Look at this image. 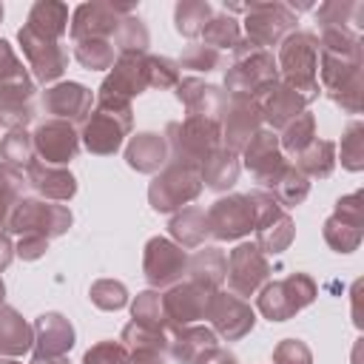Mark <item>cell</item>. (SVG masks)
<instances>
[{
    "label": "cell",
    "mask_w": 364,
    "mask_h": 364,
    "mask_svg": "<svg viewBox=\"0 0 364 364\" xmlns=\"http://www.w3.org/2000/svg\"><path fill=\"white\" fill-rule=\"evenodd\" d=\"M134 128V111L128 100H117V97H100L94 100L91 114L85 117V122L80 125V145L88 154L97 156H111L122 148L125 136Z\"/></svg>",
    "instance_id": "cell-1"
},
{
    "label": "cell",
    "mask_w": 364,
    "mask_h": 364,
    "mask_svg": "<svg viewBox=\"0 0 364 364\" xmlns=\"http://www.w3.org/2000/svg\"><path fill=\"white\" fill-rule=\"evenodd\" d=\"M276 65H279V80L284 85H290L296 94H301L307 100V105L313 100H318V37L310 31H293L279 43V54H276Z\"/></svg>",
    "instance_id": "cell-2"
},
{
    "label": "cell",
    "mask_w": 364,
    "mask_h": 364,
    "mask_svg": "<svg viewBox=\"0 0 364 364\" xmlns=\"http://www.w3.org/2000/svg\"><path fill=\"white\" fill-rule=\"evenodd\" d=\"M279 80V65L273 51L253 46L250 40H239L233 48V63L225 74L228 97H256L262 88Z\"/></svg>",
    "instance_id": "cell-3"
},
{
    "label": "cell",
    "mask_w": 364,
    "mask_h": 364,
    "mask_svg": "<svg viewBox=\"0 0 364 364\" xmlns=\"http://www.w3.org/2000/svg\"><path fill=\"white\" fill-rule=\"evenodd\" d=\"M165 142L171 151V159L202 165L216 148H222V128L219 119L208 117H185L182 122H168Z\"/></svg>",
    "instance_id": "cell-4"
},
{
    "label": "cell",
    "mask_w": 364,
    "mask_h": 364,
    "mask_svg": "<svg viewBox=\"0 0 364 364\" xmlns=\"http://www.w3.org/2000/svg\"><path fill=\"white\" fill-rule=\"evenodd\" d=\"M202 193V176L199 165L168 159V165L154 176L148 185V202L156 213H171L182 210L188 202H193Z\"/></svg>",
    "instance_id": "cell-5"
},
{
    "label": "cell",
    "mask_w": 364,
    "mask_h": 364,
    "mask_svg": "<svg viewBox=\"0 0 364 364\" xmlns=\"http://www.w3.org/2000/svg\"><path fill=\"white\" fill-rule=\"evenodd\" d=\"M74 216L65 205L60 202H48L40 196H23L17 202V208L11 210L9 228L6 233H17V236H40V239H54L63 236L71 228Z\"/></svg>",
    "instance_id": "cell-6"
},
{
    "label": "cell",
    "mask_w": 364,
    "mask_h": 364,
    "mask_svg": "<svg viewBox=\"0 0 364 364\" xmlns=\"http://www.w3.org/2000/svg\"><path fill=\"white\" fill-rule=\"evenodd\" d=\"M318 296L316 282L307 273H290L279 282H267L256 296V310L270 321H287L301 313Z\"/></svg>",
    "instance_id": "cell-7"
},
{
    "label": "cell",
    "mask_w": 364,
    "mask_h": 364,
    "mask_svg": "<svg viewBox=\"0 0 364 364\" xmlns=\"http://www.w3.org/2000/svg\"><path fill=\"white\" fill-rule=\"evenodd\" d=\"M247 199H250L253 213H256V228H253V233H256V247H259L264 256H270V253L276 256V253L287 250L290 242H293V236H296V228H293L290 213L273 199L270 191L256 188V191L247 193Z\"/></svg>",
    "instance_id": "cell-8"
},
{
    "label": "cell",
    "mask_w": 364,
    "mask_h": 364,
    "mask_svg": "<svg viewBox=\"0 0 364 364\" xmlns=\"http://www.w3.org/2000/svg\"><path fill=\"white\" fill-rule=\"evenodd\" d=\"M245 40H250L253 46L259 48H273L279 46L287 34H293L299 17L296 11L287 6V3H247V11H245Z\"/></svg>",
    "instance_id": "cell-9"
},
{
    "label": "cell",
    "mask_w": 364,
    "mask_h": 364,
    "mask_svg": "<svg viewBox=\"0 0 364 364\" xmlns=\"http://www.w3.org/2000/svg\"><path fill=\"white\" fill-rule=\"evenodd\" d=\"M17 40H20L23 57L31 68V80L43 82V85H54L63 77V71L68 68V48L63 46V40L43 37V34L31 31L28 26H23L17 31Z\"/></svg>",
    "instance_id": "cell-10"
},
{
    "label": "cell",
    "mask_w": 364,
    "mask_h": 364,
    "mask_svg": "<svg viewBox=\"0 0 364 364\" xmlns=\"http://www.w3.org/2000/svg\"><path fill=\"white\" fill-rule=\"evenodd\" d=\"M267 279H270V262L256 247V242H242L228 253L225 282L233 296L247 299V296L259 293L267 284Z\"/></svg>",
    "instance_id": "cell-11"
},
{
    "label": "cell",
    "mask_w": 364,
    "mask_h": 364,
    "mask_svg": "<svg viewBox=\"0 0 364 364\" xmlns=\"http://www.w3.org/2000/svg\"><path fill=\"white\" fill-rule=\"evenodd\" d=\"M142 273L154 290H168L188 276V253L168 236H154L145 242Z\"/></svg>",
    "instance_id": "cell-12"
},
{
    "label": "cell",
    "mask_w": 364,
    "mask_h": 364,
    "mask_svg": "<svg viewBox=\"0 0 364 364\" xmlns=\"http://www.w3.org/2000/svg\"><path fill=\"white\" fill-rule=\"evenodd\" d=\"M136 14V3H82L71 14V43L80 40H111L119 20Z\"/></svg>",
    "instance_id": "cell-13"
},
{
    "label": "cell",
    "mask_w": 364,
    "mask_h": 364,
    "mask_svg": "<svg viewBox=\"0 0 364 364\" xmlns=\"http://www.w3.org/2000/svg\"><path fill=\"white\" fill-rule=\"evenodd\" d=\"M205 318L210 321V330L216 333V338H225V341L245 338L256 324V313H253L250 301L233 296L230 290H213L210 293Z\"/></svg>",
    "instance_id": "cell-14"
},
{
    "label": "cell",
    "mask_w": 364,
    "mask_h": 364,
    "mask_svg": "<svg viewBox=\"0 0 364 364\" xmlns=\"http://www.w3.org/2000/svg\"><path fill=\"white\" fill-rule=\"evenodd\" d=\"M208 233L216 242H236L245 239L256 228V213L247 199V193H228L216 199L208 210Z\"/></svg>",
    "instance_id": "cell-15"
},
{
    "label": "cell",
    "mask_w": 364,
    "mask_h": 364,
    "mask_svg": "<svg viewBox=\"0 0 364 364\" xmlns=\"http://www.w3.org/2000/svg\"><path fill=\"white\" fill-rule=\"evenodd\" d=\"M242 165L250 171V176L256 179V185L262 191H270L279 176L287 171V159L279 148V134L270 128H262L245 148H242Z\"/></svg>",
    "instance_id": "cell-16"
},
{
    "label": "cell",
    "mask_w": 364,
    "mask_h": 364,
    "mask_svg": "<svg viewBox=\"0 0 364 364\" xmlns=\"http://www.w3.org/2000/svg\"><path fill=\"white\" fill-rule=\"evenodd\" d=\"M40 108L48 114V119H63L71 125H82L85 117L94 108V94L82 82H54L40 94Z\"/></svg>",
    "instance_id": "cell-17"
},
{
    "label": "cell",
    "mask_w": 364,
    "mask_h": 364,
    "mask_svg": "<svg viewBox=\"0 0 364 364\" xmlns=\"http://www.w3.org/2000/svg\"><path fill=\"white\" fill-rule=\"evenodd\" d=\"M219 128H222V148L239 154L262 131V114L253 97H228V105L219 117Z\"/></svg>",
    "instance_id": "cell-18"
},
{
    "label": "cell",
    "mask_w": 364,
    "mask_h": 364,
    "mask_svg": "<svg viewBox=\"0 0 364 364\" xmlns=\"http://www.w3.org/2000/svg\"><path fill=\"white\" fill-rule=\"evenodd\" d=\"M37 159L48 165H68L80 154V131L63 119H46L31 131Z\"/></svg>",
    "instance_id": "cell-19"
},
{
    "label": "cell",
    "mask_w": 364,
    "mask_h": 364,
    "mask_svg": "<svg viewBox=\"0 0 364 364\" xmlns=\"http://www.w3.org/2000/svg\"><path fill=\"white\" fill-rule=\"evenodd\" d=\"M210 293L213 290H208L191 279H182L173 287H168L162 293V313H165L168 327H188V324H196L199 318H205Z\"/></svg>",
    "instance_id": "cell-20"
},
{
    "label": "cell",
    "mask_w": 364,
    "mask_h": 364,
    "mask_svg": "<svg viewBox=\"0 0 364 364\" xmlns=\"http://www.w3.org/2000/svg\"><path fill=\"white\" fill-rule=\"evenodd\" d=\"M142 91H148V54H117L97 94L131 102Z\"/></svg>",
    "instance_id": "cell-21"
},
{
    "label": "cell",
    "mask_w": 364,
    "mask_h": 364,
    "mask_svg": "<svg viewBox=\"0 0 364 364\" xmlns=\"http://www.w3.org/2000/svg\"><path fill=\"white\" fill-rule=\"evenodd\" d=\"M253 102L259 105L262 122L270 125V131H282L290 119H296L301 111H307V100L301 94H296L290 85H284L282 80L270 82L267 88H262Z\"/></svg>",
    "instance_id": "cell-22"
},
{
    "label": "cell",
    "mask_w": 364,
    "mask_h": 364,
    "mask_svg": "<svg viewBox=\"0 0 364 364\" xmlns=\"http://www.w3.org/2000/svg\"><path fill=\"white\" fill-rule=\"evenodd\" d=\"M176 100L185 105V117L219 119L225 105H228V91H222L219 85H210L199 77H179Z\"/></svg>",
    "instance_id": "cell-23"
},
{
    "label": "cell",
    "mask_w": 364,
    "mask_h": 364,
    "mask_svg": "<svg viewBox=\"0 0 364 364\" xmlns=\"http://www.w3.org/2000/svg\"><path fill=\"white\" fill-rule=\"evenodd\" d=\"M26 185L40 193V199L48 202H68L77 193V179L63 165H48L43 159H34L26 171Z\"/></svg>",
    "instance_id": "cell-24"
},
{
    "label": "cell",
    "mask_w": 364,
    "mask_h": 364,
    "mask_svg": "<svg viewBox=\"0 0 364 364\" xmlns=\"http://www.w3.org/2000/svg\"><path fill=\"white\" fill-rule=\"evenodd\" d=\"M119 341L128 350V364H165L168 358L165 330H148V327L128 321L119 333Z\"/></svg>",
    "instance_id": "cell-25"
},
{
    "label": "cell",
    "mask_w": 364,
    "mask_h": 364,
    "mask_svg": "<svg viewBox=\"0 0 364 364\" xmlns=\"http://www.w3.org/2000/svg\"><path fill=\"white\" fill-rule=\"evenodd\" d=\"M168 159H171V151L162 134L142 131V134H134L125 145V162L136 173H159L168 165Z\"/></svg>",
    "instance_id": "cell-26"
},
{
    "label": "cell",
    "mask_w": 364,
    "mask_h": 364,
    "mask_svg": "<svg viewBox=\"0 0 364 364\" xmlns=\"http://www.w3.org/2000/svg\"><path fill=\"white\" fill-rule=\"evenodd\" d=\"M34 355H65L74 347V327L63 313H43L34 318Z\"/></svg>",
    "instance_id": "cell-27"
},
{
    "label": "cell",
    "mask_w": 364,
    "mask_h": 364,
    "mask_svg": "<svg viewBox=\"0 0 364 364\" xmlns=\"http://www.w3.org/2000/svg\"><path fill=\"white\" fill-rule=\"evenodd\" d=\"M168 355L179 364H196L199 355H205L210 347H216V333L202 324H188V327H168Z\"/></svg>",
    "instance_id": "cell-28"
},
{
    "label": "cell",
    "mask_w": 364,
    "mask_h": 364,
    "mask_svg": "<svg viewBox=\"0 0 364 364\" xmlns=\"http://www.w3.org/2000/svg\"><path fill=\"white\" fill-rule=\"evenodd\" d=\"M34 347V327L9 304H0V355L20 358Z\"/></svg>",
    "instance_id": "cell-29"
},
{
    "label": "cell",
    "mask_w": 364,
    "mask_h": 364,
    "mask_svg": "<svg viewBox=\"0 0 364 364\" xmlns=\"http://www.w3.org/2000/svg\"><path fill=\"white\" fill-rule=\"evenodd\" d=\"M168 230H171V239L182 247V250H193V247H205V239L210 236L208 233V216L202 208L196 205H188L182 210H176L168 222Z\"/></svg>",
    "instance_id": "cell-30"
},
{
    "label": "cell",
    "mask_w": 364,
    "mask_h": 364,
    "mask_svg": "<svg viewBox=\"0 0 364 364\" xmlns=\"http://www.w3.org/2000/svg\"><path fill=\"white\" fill-rule=\"evenodd\" d=\"M225 267H228V256L219 247H199L196 253L188 256V276L185 279H191L208 290H222Z\"/></svg>",
    "instance_id": "cell-31"
},
{
    "label": "cell",
    "mask_w": 364,
    "mask_h": 364,
    "mask_svg": "<svg viewBox=\"0 0 364 364\" xmlns=\"http://www.w3.org/2000/svg\"><path fill=\"white\" fill-rule=\"evenodd\" d=\"M239 171H242L239 156H236L233 151H228V148H216V151L199 165L202 188H210V191H228V188L236 185Z\"/></svg>",
    "instance_id": "cell-32"
},
{
    "label": "cell",
    "mask_w": 364,
    "mask_h": 364,
    "mask_svg": "<svg viewBox=\"0 0 364 364\" xmlns=\"http://www.w3.org/2000/svg\"><path fill=\"white\" fill-rule=\"evenodd\" d=\"M26 26L31 31L43 34V37L63 40L68 34V6L65 3H57V0H37L28 9Z\"/></svg>",
    "instance_id": "cell-33"
},
{
    "label": "cell",
    "mask_w": 364,
    "mask_h": 364,
    "mask_svg": "<svg viewBox=\"0 0 364 364\" xmlns=\"http://www.w3.org/2000/svg\"><path fill=\"white\" fill-rule=\"evenodd\" d=\"M293 168L304 173L307 179H327L336 171V142L330 139H313L301 154L293 156Z\"/></svg>",
    "instance_id": "cell-34"
},
{
    "label": "cell",
    "mask_w": 364,
    "mask_h": 364,
    "mask_svg": "<svg viewBox=\"0 0 364 364\" xmlns=\"http://www.w3.org/2000/svg\"><path fill=\"white\" fill-rule=\"evenodd\" d=\"M210 17H213V9H210L208 0H182L173 9V28L182 37L193 40V37L202 34V28L208 26Z\"/></svg>",
    "instance_id": "cell-35"
},
{
    "label": "cell",
    "mask_w": 364,
    "mask_h": 364,
    "mask_svg": "<svg viewBox=\"0 0 364 364\" xmlns=\"http://www.w3.org/2000/svg\"><path fill=\"white\" fill-rule=\"evenodd\" d=\"M37 159L34 154V139L26 128H14V131H6V136L0 139V162L17 168V171H26L31 162Z\"/></svg>",
    "instance_id": "cell-36"
},
{
    "label": "cell",
    "mask_w": 364,
    "mask_h": 364,
    "mask_svg": "<svg viewBox=\"0 0 364 364\" xmlns=\"http://www.w3.org/2000/svg\"><path fill=\"white\" fill-rule=\"evenodd\" d=\"M23 196H26V173L0 162V230L9 228L11 210Z\"/></svg>",
    "instance_id": "cell-37"
},
{
    "label": "cell",
    "mask_w": 364,
    "mask_h": 364,
    "mask_svg": "<svg viewBox=\"0 0 364 364\" xmlns=\"http://www.w3.org/2000/svg\"><path fill=\"white\" fill-rule=\"evenodd\" d=\"M111 43H114L117 54H148L151 37H148L145 23H142L136 14H128V17L119 20V26H117Z\"/></svg>",
    "instance_id": "cell-38"
},
{
    "label": "cell",
    "mask_w": 364,
    "mask_h": 364,
    "mask_svg": "<svg viewBox=\"0 0 364 364\" xmlns=\"http://www.w3.org/2000/svg\"><path fill=\"white\" fill-rule=\"evenodd\" d=\"M313 139H316V117H313L310 111H301L296 119H290V122L282 128V134H279V148H282V154L296 156V154H301Z\"/></svg>",
    "instance_id": "cell-39"
},
{
    "label": "cell",
    "mask_w": 364,
    "mask_h": 364,
    "mask_svg": "<svg viewBox=\"0 0 364 364\" xmlns=\"http://www.w3.org/2000/svg\"><path fill=\"white\" fill-rule=\"evenodd\" d=\"M131 321L148 330H168V321L162 313V293L154 287L136 293V299L131 301Z\"/></svg>",
    "instance_id": "cell-40"
},
{
    "label": "cell",
    "mask_w": 364,
    "mask_h": 364,
    "mask_svg": "<svg viewBox=\"0 0 364 364\" xmlns=\"http://www.w3.org/2000/svg\"><path fill=\"white\" fill-rule=\"evenodd\" d=\"M202 43L205 46H210V48H216V51H225V48H236V43L242 40V28H239V23L230 17V14H213L210 20H208V26L202 28Z\"/></svg>",
    "instance_id": "cell-41"
},
{
    "label": "cell",
    "mask_w": 364,
    "mask_h": 364,
    "mask_svg": "<svg viewBox=\"0 0 364 364\" xmlns=\"http://www.w3.org/2000/svg\"><path fill=\"white\" fill-rule=\"evenodd\" d=\"M74 60L88 71H105L117 60V48L111 40H80L74 43Z\"/></svg>",
    "instance_id": "cell-42"
},
{
    "label": "cell",
    "mask_w": 364,
    "mask_h": 364,
    "mask_svg": "<svg viewBox=\"0 0 364 364\" xmlns=\"http://www.w3.org/2000/svg\"><path fill=\"white\" fill-rule=\"evenodd\" d=\"M270 193H273V199L287 210V208H296V205H301L304 199H307V193H310V179L304 176V173H299L293 165H287V171L279 176V182L270 188Z\"/></svg>",
    "instance_id": "cell-43"
},
{
    "label": "cell",
    "mask_w": 364,
    "mask_h": 364,
    "mask_svg": "<svg viewBox=\"0 0 364 364\" xmlns=\"http://www.w3.org/2000/svg\"><path fill=\"white\" fill-rule=\"evenodd\" d=\"M361 11H364L361 3L330 0V3L318 6L316 20H318V26H341V28H350V31L358 34V28H361Z\"/></svg>",
    "instance_id": "cell-44"
},
{
    "label": "cell",
    "mask_w": 364,
    "mask_h": 364,
    "mask_svg": "<svg viewBox=\"0 0 364 364\" xmlns=\"http://www.w3.org/2000/svg\"><path fill=\"white\" fill-rule=\"evenodd\" d=\"M324 242L336 250V253H353L358 245H361V236H364V228H358V225H350V222H344V219H338V216H330L327 222H324Z\"/></svg>",
    "instance_id": "cell-45"
},
{
    "label": "cell",
    "mask_w": 364,
    "mask_h": 364,
    "mask_svg": "<svg viewBox=\"0 0 364 364\" xmlns=\"http://www.w3.org/2000/svg\"><path fill=\"white\" fill-rule=\"evenodd\" d=\"M88 299L100 310H108V313L111 310H122L128 304V287L122 282H117V279H97L91 284V290H88Z\"/></svg>",
    "instance_id": "cell-46"
},
{
    "label": "cell",
    "mask_w": 364,
    "mask_h": 364,
    "mask_svg": "<svg viewBox=\"0 0 364 364\" xmlns=\"http://www.w3.org/2000/svg\"><path fill=\"white\" fill-rule=\"evenodd\" d=\"M341 165L347 171L364 168V125L361 122H350L341 136Z\"/></svg>",
    "instance_id": "cell-47"
},
{
    "label": "cell",
    "mask_w": 364,
    "mask_h": 364,
    "mask_svg": "<svg viewBox=\"0 0 364 364\" xmlns=\"http://www.w3.org/2000/svg\"><path fill=\"white\" fill-rule=\"evenodd\" d=\"M176 63H179V68H191V71H205L208 74V71L222 65V51H216V48H210L205 43H191Z\"/></svg>",
    "instance_id": "cell-48"
},
{
    "label": "cell",
    "mask_w": 364,
    "mask_h": 364,
    "mask_svg": "<svg viewBox=\"0 0 364 364\" xmlns=\"http://www.w3.org/2000/svg\"><path fill=\"white\" fill-rule=\"evenodd\" d=\"M179 82V63L171 57L148 54V88H176Z\"/></svg>",
    "instance_id": "cell-49"
},
{
    "label": "cell",
    "mask_w": 364,
    "mask_h": 364,
    "mask_svg": "<svg viewBox=\"0 0 364 364\" xmlns=\"http://www.w3.org/2000/svg\"><path fill=\"white\" fill-rule=\"evenodd\" d=\"M82 364H128V350L122 341H97L91 350H85Z\"/></svg>",
    "instance_id": "cell-50"
},
{
    "label": "cell",
    "mask_w": 364,
    "mask_h": 364,
    "mask_svg": "<svg viewBox=\"0 0 364 364\" xmlns=\"http://www.w3.org/2000/svg\"><path fill=\"white\" fill-rule=\"evenodd\" d=\"M273 364H313V353L299 338H284L273 347Z\"/></svg>",
    "instance_id": "cell-51"
},
{
    "label": "cell",
    "mask_w": 364,
    "mask_h": 364,
    "mask_svg": "<svg viewBox=\"0 0 364 364\" xmlns=\"http://www.w3.org/2000/svg\"><path fill=\"white\" fill-rule=\"evenodd\" d=\"M333 216H338V219H344V222H350V225L364 228V193L355 191V193H350V196H341V199L336 202Z\"/></svg>",
    "instance_id": "cell-52"
},
{
    "label": "cell",
    "mask_w": 364,
    "mask_h": 364,
    "mask_svg": "<svg viewBox=\"0 0 364 364\" xmlns=\"http://www.w3.org/2000/svg\"><path fill=\"white\" fill-rule=\"evenodd\" d=\"M48 250V239L40 236H20L14 245V256H20L23 262H37L40 256H46Z\"/></svg>",
    "instance_id": "cell-53"
},
{
    "label": "cell",
    "mask_w": 364,
    "mask_h": 364,
    "mask_svg": "<svg viewBox=\"0 0 364 364\" xmlns=\"http://www.w3.org/2000/svg\"><path fill=\"white\" fill-rule=\"evenodd\" d=\"M196 364H239V361H236V355H233V353H228L225 347H219V344H216V347H210L205 355H199V358H196Z\"/></svg>",
    "instance_id": "cell-54"
},
{
    "label": "cell",
    "mask_w": 364,
    "mask_h": 364,
    "mask_svg": "<svg viewBox=\"0 0 364 364\" xmlns=\"http://www.w3.org/2000/svg\"><path fill=\"white\" fill-rule=\"evenodd\" d=\"M11 259H14V242L6 230H0V273L11 264Z\"/></svg>",
    "instance_id": "cell-55"
},
{
    "label": "cell",
    "mask_w": 364,
    "mask_h": 364,
    "mask_svg": "<svg viewBox=\"0 0 364 364\" xmlns=\"http://www.w3.org/2000/svg\"><path fill=\"white\" fill-rule=\"evenodd\" d=\"M31 364H68L65 355H34Z\"/></svg>",
    "instance_id": "cell-56"
},
{
    "label": "cell",
    "mask_w": 364,
    "mask_h": 364,
    "mask_svg": "<svg viewBox=\"0 0 364 364\" xmlns=\"http://www.w3.org/2000/svg\"><path fill=\"white\" fill-rule=\"evenodd\" d=\"M3 299H6V284H3V279H0V304H3Z\"/></svg>",
    "instance_id": "cell-57"
},
{
    "label": "cell",
    "mask_w": 364,
    "mask_h": 364,
    "mask_svg": "<svg viewBox=\"0 0 364 364\" xmlns=\"http://www.w3.org/2000/svg\"><path fill=\"white\" fill-rule=\"evenodd\" d=\"M0 364H20L17 358H0Z\"/></svg>",
    "instance_id": "cell-58"
},
{
    "label": "cell",
    "mask_w": 364,
    "mask_h": 364,
    "mask_svg": "<svg viewBox=\"0 0 364 364\" xmlns=\"http://www.w3.org/2000/svg\"><path fill=\"white\" fill-rule=\"evenodd\" d=\"M0 20H3V3H0Z\"/></svg>",
    "instance_id": "cell-59"
}]
</instances>
